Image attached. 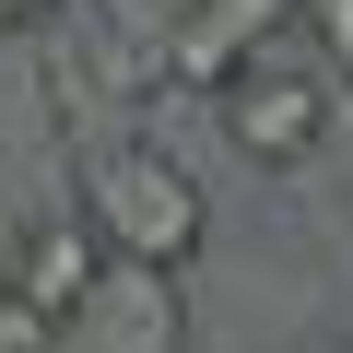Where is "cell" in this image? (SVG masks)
Segmentation results:
<instances>
[{
	"label": "cell",
	"mask_w": 353,
	"mask_h": 353,
	"mask_svg": "<svg viewBox=\"0 0 353 353\" xmlns=\"http://www.w3.org/2000/svg\"><path fill=\"white\" fill-rule=\"evenodd\" d=\"M71 212H83V236H94L106 259L165 271V283L189 271V259H201V236H212L201 176L176 165V153H141V141H130V153H106V165L83 176V201H71Z\"/></svg>",
	"instance_id": "1"
},
{
	"label": "cell",
	"mask_w": 353,
	"mask_h": 353,
	"mask_svg": "<svg viewBox=\"0 0 353 353\" xmlns=\"http://www.w3.org/2000/svg\"><path fill=\"white\" fill-rule=\"evenodd\" d=\"M224 141H236L248 165H306V153L330 141V94H318V71H294V59H248V71L224 83Z\"/></svg>",
	"instance_id": "2"
},
{
	"label": "cell",
	"mask_w": 353,
	"mask_h": 353,
	"mask_svg": "<svg viewBox=\"0 0 353 353\" xmlns=\"http://www.w3.org/2000/svg\"><path fill=\"white\" fill-rule=\"evenodd\" d=\"M71 330H83L94 353H189V306H176V283H165V271H130V259L94 271V294H83Z\"/></svg>",
	"instance_id": "3"
},
{
	"label": "cell",
	"mask_w": 353,
	"mask_h": 353,
	"mask_svg": "<svg viewBox=\"0 0 353 353\" xmlns=\"http://www.w3.org/2000/svg\"><path fill=\"white\" fill-rule=\"evenodd\" d=\"M94 271H106V248L83 236V212H48V224L24 236V259H12V283H0V294H12V306H24V318H36L48 341H59V330L83 318V294H94Z\"/></svg>",
	"instance_id": "4"
},
{
	"label": "cell",
	"mask_w": 353,
	"mask_h": 353,
	"mask_svg": "<svg viewBox=\"0 0 353 353\" xmlns=\"http://www.w3.org/2000/svg\"><path fill=\"white\" fill-rule=\"evenodd\" d=\"M271 24H283V0H201V12L176 24V71L224 94V83L259 59V36H271Z\"/></svg>",
	"instance_id": "5"
},
{
	"label": "cell",
	"mask_w": 353,
	"mask_h": 353,
	"mask_svg": "<svg viewBox=\"0 0 353 353\" xmlns=\"http://www.w3.org/2000/svg\"><path fill=\"white\" fill-rule=\"evenodd\" d=\"M294 12H318V36H330V59L353 71V0H294Z\"/></svg>",
	"instance_id": "6"
},
{
	"label": "cell",
	"mask_w": 353,
	"mask_h": 353,
	"mask_svg": "<svg viewBox=\"0 0 353 353\" xmlns=\"http://www.w3.org/2000/svg\"><path fill=\"white\" fill-rule=\"evenodd\" d=\"M0 353H48V330H36V318H24L12 294H0Z\"/></svg>",
	"instance_id": "7"
},
{
	"label": "cell",
	"mask_w": 353,
	"mask_h": 353,
	"mask_svg": "<svg viewBox=\"0 0 353 353\" xmlns=\"http://www.w3.org/2000/svg\"><path fill=\"white\" fill-rule=\"evenodd\" d=\"M0 12H12V24H24V12H48V0H0Z\"/></svg>",
	"instance_id": "8"
},
{
	"label": "cell",
	"mask_w": 353,
	"mask_h": 353,
	"mask_svg": "<svg viewBox=\"0 0 353 353\" xmlns=\"http://www.w3.org/2000/svg\"><path fill=\"white\" fill-rule=\"evenodd\" d=\"M283 12H294V0H283Z\"/></svg>",
	"instance_id": "9"
},
{
	"label": "cell",
	"mask_w": 353,
	"mask_h": 353,
	"mask_svg": "<svg viewBox=\"0 0 353 353\" xmlns=\"http://www.w3.org/2000/svg\"><path fill=\"white\" fill-rule=\"evenodd\" d=\"M341 353H353V341H341Z\"/></svg>",
	"instance_id": "10"
}]
</instances>
